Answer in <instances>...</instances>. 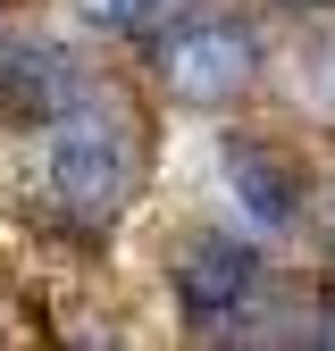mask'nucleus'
I'll use <instances>...</instances> for the list:
<instances>
[{"instance_id": "1", "label": "nucleus", "mask_w": 335, "mask_h": 351, "mask_svg": "<svg viewBox=\"0 0 335 351\" xmlns=\"http://www.w3.org/2000/svg\"><path fill=\"white\" fill-rule=\"evenodd\" d=\"M42 184H51V201L76 226H101V234L135 201V184H143V125L117 101V84H93L84 101H67L42 125Z\"/></svg>"}, {"instance_id": "2", "label": "nucleus", "mask_w": 335, "mask_h": 351, "mask_svg": "<svg viewBox=\"0 0 335 351\" xmlns=\"http://www.w3.org/2000/svg\"><path fill=\"white\" fill-rule=\"evenodd\" d=\"M268 67V42L251 17H176L159 34V84L185 109H227L243 101Z\"/></svg>"}, {"instance_id": "3", "label": "nucleus", "mask_w": 335, "mask_h": 351, "mask_svg": "<svg viewBox=\"0 0 335 351\" xmlns=\"http://www.w3.org/2000/svg\"><path fill=\"white\" fill-rule=\"evenodd\" d=\"M168 276H176V310L201 335H251V310L268 301V259H260V243H243L227 226L185 234Z\"/></svg>"}, {"instance_id": "4", "label": "nucleus", "mask_w": 335, "mask_h": 351, "mask_svg": "<svg viewBox=\"0 0 335 351\" xmlns=\"http://www.w3.org/2000/svg\"><path fill=\"white\" fill-rule=\"evenodd\" d=\"M218 184H227V201H235V217L251 234H293L302 226V176H293V159L277 151V143H251V134H227L218 143Z\"/></svg>"}, {"instance_id": "5", "label": "nucleus", "mask_w": 335, "mask_h": 351, "mask_svg": "<svg viewBox=\"0 0 335 351\" xmlns=\"http://www.w3.org/2000/svg\"><path fill=\"white\" fill-rule=\"evenodd\" d=\"M84 93H93V67H84L67 42H51V34H0V109L51 125Z\"/></svg>"}, {"instance_id": "6", "label": "nucleus", "mask_w": 335, "mask_h": 351, "mask_svg": "<svg viewBox=\"0 0 335 351\" xmlns=\"http://www.w3.org/2000/svg\"><path fill=\"white\" fill-rule=\"evenodd\" d=\"M293 101L335 125V25H319V34L302 42V59H293Z\"/></svg>"}, {"instance_id": "7", "label": "nucleus", "mask_w": 335, "mask_h": 351, "mask_svg": "<svg viewBox=\"0 0 335 351\" xmlns=\"http://www.w3.org/2000/svg\"><path fill=\"white\" fill-rule=\"evenodd\" d=\"M310 226H319V243H327V251H335V184H327V193H319V209H310Z\"/></svg>"}, {"instance_id": "8", "label": "nucleus", "mask_w": 335, "mask_h": 351, "mask_svg": "<svg viewBox=\"0 0 335 351\" xmlns=\"http://www.w3.org/2000/svg\"><path fill=\"white\" fill-rule=\"evenodd\" d=\"M302 335H310V343H335V293H327V310H319V318H310Z\"/></svg>"}, {"instance_id": "9", "label": "nucleus", "mask_w": 335, "mask_h": 351, "mask_svg": "<svg viewBox=\"0 0 335 351\" xmlns=\"http://www.w3.org/2000/svg\"><path fill=\"white\" fill-rule=\"evenodd\" d=\"M277 9H285V17H327L335 0H277Z\"/></svg>"}]
</instances>
